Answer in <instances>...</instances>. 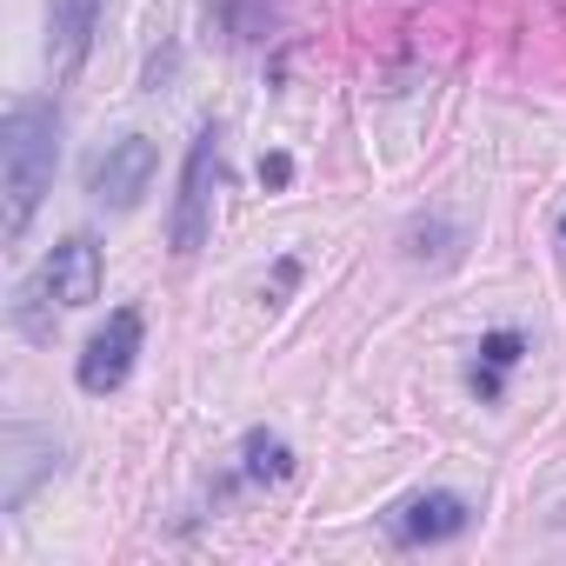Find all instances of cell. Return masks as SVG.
<instances>
[{
	"mask_svg": "<svg viewBox=\"0 0 566 566\" xmlns=\"http://www.w3.org/2000/svg\"><path fill=\"white\" fill-rule=\"evenodd\" d=\"M140 340H147L140 307H114V314H107V327H101V334L81 347V360H74L81 394H120V387H127V374H134V360H140Z\"/></svg>",
	"mask_w": 566,
	"mask_h": 566,
	"instance_id": "8992f818",
	"label": "cell"
},
{
	"mask_svg": "<svg viewBox=\"0 0 566 566\" xmlns=\"http://www.w3.org/2000/svg\"><path fill=\"white\" fill-rule=\"evenodd\" d=\"M559 240H566V213H559Z\"/></svg>",
	"mask_w": 566,
	"mask_h": 566,
	"instance_id": "4fadbf2b",
	"label": "cell"
},
{
	"mask_svg": "<svg viewBox=\"0 0 566 566\" xmlns=\"http://www.w3.org/2000/svg\"><path fill=\"white\" fill-rule=\"evenodd\" d=\"M101 34V0H48V74L74 81Z\"/></svg>",
	"mask_w": 566,
	"mask_h": 566,
	"instance_id": "ba28073f",
	"label": "cell"
},
{
	"mask_svg": "<svg viewBox=\"0 0 566 566\" xmlns=\"http://www.w3.org/2000/svg\"><path fill=\"white\" fill-rule=\"evenodd\" d=\"M213 193H220V127L207 120L180 160V193H174V213H167V240L180 260H193L213 233Z\"/></svg>",
	"mask_w": 566,
	"mask_h": 566,
	"instance_id": "3957f363",
	"label": "cell"
},
{
	"mask_svg": "<svg viewBox=\"0 0 566 566\" xmlns=\"http://www.w3.org/2000/svg\"><path fill=\"white\" fill-rule=\"evenodd\" d=\"M520 354H526V340H520L513 327H500V334H486V340H480V360H486L493 374H506V367H513Z\"/></svg>",
	"mask_w": 566,
	"mask_h": 566,
	"instance_id": "8fae6325",
	"label": "cell"
},
{
	"mask_svg": "<svg viewBox=\"0 0 566 566\" xmlns=\"http://www.w3.org/2000/svg\"><path fill=\"white\" fill-rule=\"evenodd\" d=\"M260 180H266V187H287V180H294V160H287V154H266V160H260Z\"/></svg>",
	"mask_w": 566,
	"mask_h": 566,
	"instance_id": "7c38bea8",
	"label": "cell"
},
{
	"mask_svg": "<svg viewBox=\"0 0 566 566\" xmlns=\"http://www.w3.org/2000/svg\"><path fill=\"white\" fill-rule=\"evenodd\" d=\"M154 167H160V147H154L147 134H120V140H107V147L87 160V193H94V207H107V213H134L140 193L154 187Z\"/></svg>",
	"mask_w": 566,
	"mask_h": 566,
	"instance_id": "277c9868",
	"label": "cell"
},
{
	"mask_svg": "<svg viewBox=\"0 0 566 566\" xmlns=\"http://www.w3.org/2000/svg\"><path fill=\"white\" fill-rule=\"evenodd\" d=\"M94 294H101V240L67 233V240H54L41 273L14 294V327L28 340H54V307H87Z\"/></svg>",
	"mask_w": 566,
	"mask_h": 566,
	"instance_id": "7a4b0ae2",
	"label": "cell"
},
{
	"mask_svg": "<svg viewBox=\"0 0 566 566\" xmlns=\"http://www.w3.org/2000/svg\"><path fill=\"white\" fill-rule=\"evenodd\" d=\"M54 467H61V440L28 420H8L0 427V513H21L34 486L54 480Z\"/></svg>",
	"mask_w": 566,
	"mask_h": 566,
	"instance_id": "5b68a950",
	"label": "cell"
},
{
	"mask_svg": "<svg viewBox=\"0 0 566 566\" xmlns=\"http://www.w3.org/2000/svg\"><path fill=\"white\" fill-rule=\"evenodd\" d=\"M240 460H247V480H260V486H280V480L294 473V447L280 440V433H266V427H253L240 440Z\"/></svg>",
	"mask_w": 566,
	"mask_h": 566,
	"instance_id": "9c48e42d",
	"label": "cell"
},
{
	"mask_svg": "<svg viewBox=\"0 0 566 566\" xmlns=\"http://www.w3.org/2000/svg\"><path fill=\"white\" fill-rule=\"evenodd\" d=\"M61 167V107L48 94H21L0 120V193H8V240H21L54 193Z\"/></svg>",
	"mask_w": 566,
	"mask_h": 566,
	"instance_id": "6da1fadb",
	"label": "cell"
},
{
	"mask_svg": "<svg viewBox=\"0 0 566 566\" xmlns=\"http://www.w3.org/2000/svg\"><path fill=\"white\" fill-rule=\"evenodd\" d=\"M453 240H460V233H453L447 220H413V227H407V260H440V266H447V260H460Z\"/></svg>",
	"mask_w": 566,
	"mask_h": 566,
	"instance_id": "30bf717a",
	"label": "cell"
},
{
	"mask_svg": "<svg viewBox=\"0 0 566 566\" xmlns=\"http://www.w3.org/2000/svg\"><path fill=\"white\" fill-rule=\"evenodd\" d=\"M467 526H473V513H467V500H460V493H447V486L413 493V500H400V506L387 513L394 546H440V539H460Z\"/></svg>",
	"mask_w": 566,
	"mask_h": 566,
	"instance_id": "52a82bcc",
	"label": "cell"
}]
</instances>
